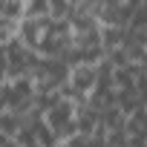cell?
Segmentation results:
<instances>
[{"mask_svg": "<svg viewBox=\"0 0 147 147\" xmlns=\"http://www.w3.org/2000/svg\"><path fill=\"white\" fill-rule=\"evenodd\" d=\"M98 81H101V69H98V63H75V66H69V78H66V84L75 90V92H81L84 98H90V92L98 87Z\"/></svg>", "mask_w": 147, "mask_h": 147, "instance_id": "cell-1", "label": "cell"}, {"mask_svg": "<svg viewBox=\"0 0 147 147\" xmlns=\"http://www.w3.org/2000/svg\"><path fill=\"white\" fill-rule=\"evenodd\" d=\"M72 15H75V9H72L69 0H49V18L55 23H66Z\"/></svg>", "mask_w": 147, "mask_h": 147, "instance_id": "cell-2", "label": "cell"}, {"mask_svg": "<svg viewBox=\"0 0 147 147\" xmlns=\"http://www.w3.org/2000/svg\"><path fill=\"white\" fill-rule=\"evenodd\" d=\"M20 3H26V0H20Z\"/></svg>", "mask_w": 147, "mask_h": 147, "instance_id": "cell-3", "label": "cell"}]
</instances>
